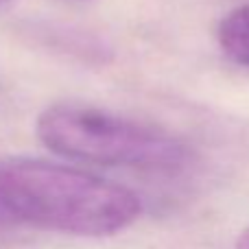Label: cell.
<instances>
[{
	"label": "cell",
	"instance_id": "obj_1",
	"mask_svg": "<svg viewBox=\"0 0 249 249\" xmlns=\"http://www.w3.org/2000/svg\"><path fill=\"white\" fill-rule=\"evenodd\" d=\"M0 203L13 225L83 238L116 236L142 214L133 190L94 173L33 158L0 160Z\"/></svg>",
	"mask_w": 249,
	"mask_h": 249
},
{
	"label": "cell",
	"instance_id": "obj_2",
	"mask_svg": "<svg viewBox=\"0 0 249 249\" xmlns=\"http://www.w3.org/2000/svg\"><path fill=\"white\" fill-rule=\"evenodd\" d=\"M35 133L53 153L96 166L173 173L193 162V149L175 133L79 101L42 109Z\"/></svg>",
	"mask_w": 249,
	"mask_h": 249
},
{
	"label": "cell",
	"instance_id": "obj_3",
	"mask_svg": "<svg viewBox=\"0 0 249 249\" xmlns=\"http://www.w3.org/2000/svg\"><path fill=\"white\" fill-rule=\"evenodd\" d=\"M216 42L232 61L249 66V4L234 7L216 24Z\"/></svg>",
	"mask_w": 249,
	"mask_h": 249
},
{
	"label": "cell",
	"instance_id": "obj_4",
	"mask_svg": "<svg viewBox=\"0 0 249 249\" xmlns=\"http://www.w3.org/2000/svg\"><path fill=\"white\" fill-rule=\"evenodd\" d=\"M236 249H249V225L238 234L236 238Z\"/></svg>",
	"mask_w": 249,
	"mask_h": 249
},
{
	"label": "cell",
	"instance_id": "obj_5",
	"mask_svg": "<svg viewBox=\"0 0 249 249\" xmlns=\"http://www.w3.org/2000/svg\"><path fill=\"white\" fill-rule=\"evenodd\" d=\"M0 228H11V223H9V216H7V212H4L2 203H0Z\"/></svg>",
	"mask_w": 249,
	"mask_h": 249
},
{
	"label": "cell",
	"instance_id": "obj_6",
	"mask_svg": "<svg viewBox=\"0 0 249 249\" xmlns=\"http://www.w3.org/2000/svg\"><path fill=\"white\" fill-rule=\"evenodd\" d=\"M9 2V0H0V7H2V4H7Z\"/></svg>",
	"mask_w": 249,
	"mask_h": 249
}]
</instances>
